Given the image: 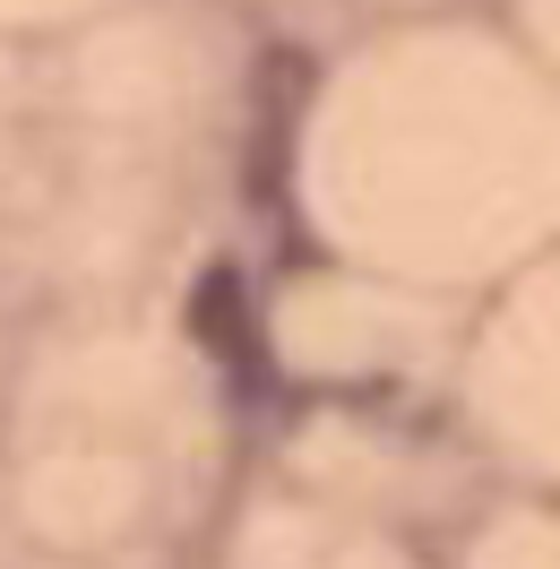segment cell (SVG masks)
<instances>
[{
  "instance_id": "obj_1",
  "label": "cell",
  "mask_w": 560,
  "mask_h": 569,
  "mask_svg": "<svg viewBox=\"0 0 560 569\" xmlns=\"http://www.w3.org/2000/svg\"><path fill=\"white\" fill-rule=\"evenodd\" d=\"M466 569H560V509H509L474 535Z\"/></svg>"
}]
</instances>
